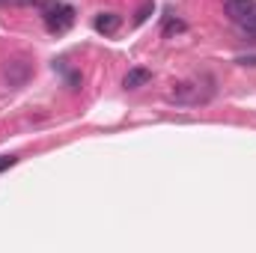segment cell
Wrapping results in <instances>:
<instances>
[{"label":"cell","instance_id":"cell-1","mask_svg":"<svg viewBox=\"0 0 256 253\" xmlns=\"http://www.w3.org/2000/svg\"><path fill=\"white\" fill-rule=\"evenodd\" d=\"M45 15V27H48V33H66L72 24H74V9L68 6V3H48L45 9H42Z\"/></svg>","mask_w":256,"mask_h":253},{"label":"cell","instance_id":"cell-2","mask_svg":"<svg viewBox=\"0 0 256 253\" xmlns=\"http://www.w3.org/2000/svg\"><path fill=\"white\" fill-rule=\"evenodd\" d=\"M212 92H202L200 90V80H182V84H176V90L170 92V98L173 102H179V104H200V102H206Z\"/></svg>","mask_w":256,"mask_h":253},{"label":"cell","instance_id":"cell-3","mask_svg":"<svg viewBox=\"0 0 256 253\" xmlns=\"http://www.w3.org/2000/svg\"><path fill=\"white\" fill-rule=\"evenodd\" d=\"M254 0H224V12H226V18L232 21V24H242L250 12H254Z\"/></svg>","mask_w":256,"mask_h":253},{"label":"cell","instance_id":"cell-4","mask_svg":"<svg viewBox=\"0 0 256 253\" xmlns=\"http://www.w3.org/2000/svg\"><path fill=\"white\" fill-rule=\"evenodd\" d=\"M120 24H122V18H120L116 12H102V15H96V21H92V27H96L98 33H104V36H114V33L120 30Z\"/></svg>","mask_w":256,"mask_h":253},{"label":"cell","instance_id":"cell-5","mask_svg":"<svg viewBox=\"0 0 256 253\" xmlns=\"http://www.w3.org/2000/svg\"><path fill=\"white\" fill-rule=\"evenodd\" d=\"M3 74H6L9 86H18V84H24V80H27L30 68H27V66L21 63V60H12V63H6V68H3Z\"/></svg>","mask_w":256,"mask_h":253},{"label":"cell","instance_id":"cell-6","mask_svg":"<svg viewBox=\"0 0 256 253\" xmlns=\"http://www.w3.org/2000/svg\"><path fill=\"white\" fill-rule=\"evenodd\" d=\"M149 80H152V72H149V68H128L122 86H126V90H140V86H146Z\"/></svg>","mask_w":256,"mask_h":253},{"label":"cell","instance_id":"cell-7","mask_svg":"<svg viewBox=\"0 0 256 253\" xmlns=\"http://www.w3.org/2000/svg\"><path fill=\"white\" fill-rule=\"evenodd\" d=\"M238 27H242V36H244V39L256 42V6H254V12H250V15H248Z\"/></svg>","mask_w":256,"mask_h":253},{"label":"cell","instance_id":"cell-8","mask_svg":"<svg viewBox=\"0 0 256 253\" xmlns=\"http://www.w3.org/2000/svg\"><path fill=\"white\" fill-rule=\"evenodd\" d=\"M185 30H188V24H185V21H179V18H170V21L164 24V36H167V39H170L173 33H185Z\"/></svg>","mask_w":256,"mask_h":253},{"label":"cell","instance_id":"cell-9","mask_svg":"<svg viewBox=\"0 0 256 253\" xmlns=\"http://www.w3.org/2000/svg\"><path fill=\"white\" fill-rule=\"evenodd\" d=\"M149 12H152V3H143V6H140V12H137V24H143V21L149 18Z\"/></svg>","mask_w":256,"mask_h":253},{"label":"cell","instance_id":"cell-10","mask_svg":"<svg viewBox=\"0 0 256 253\" xmlns=\"http://www.w3.org/2000/svg\"><path fill=\"white\" fill-rule=\"evenodd\" d=\"M15 161H18V158H15V155H0V173H3V170H6V167H12V164H15Z\"/></svg>","mask_w":256,"mask_h":253},{"label":"cell","instance_id":"cell-11","mask_svg":"<svg viewBox=\"0 0 256 253\" xmlns=\"http://www.w3.org/2000/svg\"><path fill=\"white\" fill-rule=\"evenodd\" d=\"M238 63L242 66H256V57H238Z\"/></svg>","mask_w":256,"mask_h":253}]
</instances>
